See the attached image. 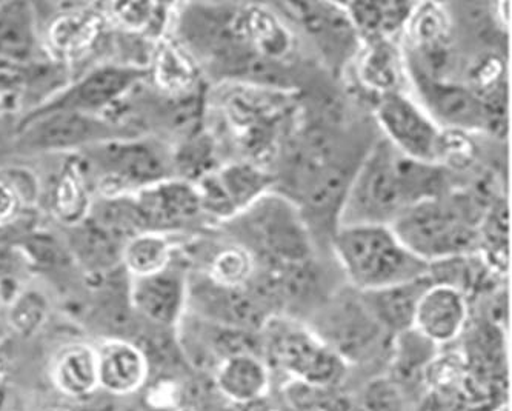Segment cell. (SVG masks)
Listing matches in <instances>:
<instances>
[{
    "instance_id": "cell-8",
    "label": "cell",
    "mask_w": 512,
    "mask_h": 411,
    "mask_svg": "<svg viewBox=\"0 0 512 411\" xmlns=\"http://www.w3.org/2000/svg\"><path fill=\"white\" fill-rule=\"evenodd\" d=\"M383 139L414 161L433 162L442 128L406 91L380 97L373 105Z\"/></svg>"
},
{
    "instance_id": "cell-10",
    "label": "cell",
    "mask_w": 512,
    "mask_h": 411,
    "mask_svg": "<svg viewBox=\"0 0 512 411\" xmlns=\"http://www.w3.org/2000/svg\"><path fill=\"white\" fill-rule=\"evenodd\" d=\"M423 97L426 113L433 117L440 128L456 130H488V117L479 97L466 85L443 81L442 77H429L419 71L408 70Z\"/></svg>"
},
{
    "instance_id": "cell-17",
    "label": "cell",
    "mask_w": 512,
    "mask_h": 411,
    "mask_svg": "<svg viewBox=\"0 0 512 411\" xmlns=\"http://www.w3.org/2000/svg\"><path fill=\"white\" fill-rule=\"evenodd\" d=\"M148 216L163 225H182L203 214L196 185L185 181H162L143 193Z\"/></svg>"
},
{
    "instance_id": "cell-31",
    "label": "cell",
    "mask_w": 512,
    "mask_h": 411,
    "mask_svg": "<svg viewBox=\"0 0 512 411\" xmlns=\"http://www.w3.org/2000/svg\"><path fill=\"white\" fill-rule=\"evenodd\" d=\"M359 405L363 411H408L405 393L388 376L366 385Z\"/></svg>"
},
{
    "instance_id": "cell-4",
    "label": "cell",
    "mask_w": 512,
    "mask_h": 411,
    "mask_svg": "<svg viewBox=\"0 0 512 411\" xmlns=\"http://www.w3.org/2000/svg\"><path fill=\"white\" fill-rule=\"evenodd\" d=\"M331 247L351 288L360 293L428 274V264L411 253L389 225H339Z\"/></svg>"
},
{
    "instance_id": "cell-1",
    "label": "cell",
    "mask_w": 512,
    "mask_h": 411,
    "mask_svg": "<svg viewBox=\"0 0 512 411\" xmlns=\"http://www.w3.org/2000/svg\"><path fill=\"white\" fill-rule=\"evenodd\" d=\"M445 168L414 161L377 141L366 151L346 190L339 225H391L409 207L453 190Z\"/></svg>"
},
{
    "instance_id": "cell-13",
    "label": "cell",
    "mask_w": 512,
    "mask_h": 411,
    "mask_svg": "<svg viewBox=\"0 0 512 411\" xmlns=\"http://www.w3.org/2000/svg\"><path fill=\"white\" fill-rule=\"evenodd\" d=\"M469 319V301L460 291L433 284L417 305L414 330L434 345L456 341Z\"/></svg>"
},
{
    "instance_id": "cell-23",
    "label": "cell",
    "mask_w": 512,
    "mask_h": 411,
    "mask_svg": "<svg viewBox=\"0 0 512 411\" xmlns=\"http://www.w3.org/2000/svg\"><path fill=\"white\" fill-rule=\"evenodd\" d=\"M414 4L403 2H353L345 4L360 39H396L403 31Z\"/></svg>"
},
{
    "instance_id": "cell-12",
    "label": "cell",
    "mask_w": 512,
    "mask_h": 411,
    "mask_svg": "<svg viewBox=\"0 0 512 411\" xmlns=\"http://www.w3.org/2000/svg\"><path fill=\"white\" fill-rule=\"evenodd\" d=\"M197 313L203 321L260 333L273 316L247 287L233 288L207 279L196 296Z\"/></svg>"
},
{
    "instance_id": "cell-16",
    "label": "cell",
    "mask_w": 512,
    "mask_h": 411,
    "mask_svg": "<svg viewBox=\"0 0 512 411\" xmlns=\"http://www.w3.org/2000/svg\"><path fill=\"white\" fill-rule=\"evenodd\" d=\"M240 27L251 50L266 64L280 68V62L293 53L290 30L276 14L260 5H240Z\"/></svg>"
},
{
    "instance_id": "cell-28",
    "label": "cell",
    "mask_w": 512,
    "mask_h": 411,
    "mask_svg": "<svg viewBox=\"0 0 512 411\" xmlns=\"http://www.w3.org/2000/svg\"><path fill=\"white\" fill-rule=\"evenodd\" d=\"M168 5L153 2H122L111 4L107 16L111 21L130 33H150L162 39L163 27L167 24Z\"/></svg>"
},
{
    "instance_id": "cell-21",
    "label": "cell",
    "mask_w": 512,
    "mask_h": 411,
    "mask_svg": "<svg viewBox=\"0 0 512 411\" xmlns=\"http://www.w3.org/2000/svg\"><path fill=\"white\" fill-rule=\"evenodd\" d=\"M214 176L234 218L273 190V174L247 161L223 165L214 170Z\"/></svg>"
},
{
    "instance_id": "cell-20",
    "label": "cell",
    "mask_w": 512,
    "mask_h": 411,
    "mask_svg": "<svg viewBox=\"0 0 512 411\" xmlns=\"http://www.w3.org/2000/svg\"><path fill=\"white\" fill-rule=\"evenodd\" d=\"M105 13L93 8L67 11L54 19L48 30V45L54 56L73 59L94 44L104 28Z\"/></svg>"
},
{
    "instance_id": "cell-5",
    "label": "cell",
    "mask_w": 512,
    "mask_h": 411,
    "mask_svg": "<svg viewBox=\"0 0 512 411\" xmlns=\"http://www.w3.org/2000/svg\"><path fill=\"white\" fill-rule=\"evenodd\" d=\"M262 358L310 387L326 388L342 381L346 364L297 319L273 316L260 331Z\"/></svg>"
},
{
    "instance_id": "cell-29",
    "label": "cell",
    "mask_w": 512,
    "mask_h": 411,
    "mask_svg": "<svg viewBox=\"0 0 512 411\" xmlns=\"http://www.w3.org/2000/svg\"><path fill=\"white\" fill-rule=\"evenodd\" d=\"M477 147L468 131L442 128L437 141L434 164L449 173H463L476 162Z\"/></svg>"
},
{
    "instance_id": "cell-6",
    "label": "cell",
    "mask_w": 512,
    "mask_h": 411,
    "mask_svg": "<svg viewBox=\"0 0 512 411\" xmlns=\"http://www.w3.org/2000/svg\"><path fill=\"white\" fill-rule=\"evenodd\" d=\"M306 325L346 365L370 359L389 336L354 288L323 302Z\"/></svg>"
},
{
    "instance_id": "cell-24",
    "label": "cell",
    "mask_w": 512,
    "mask_h": 411,
    "mask_svg": "<svg viewBox=\"0 0 512 411\" xmlns=\"http://www.w3.org/2000/svg\"><path fill=\"white\" fill-rule=\"evenodd\" d=\"M153 73L157 87L170 96H187L199 82V70L187 51L165 37L157 42Z\"/></svg>"
},
{
    "instance_id": "cell-11",
    "label": "cell",
    "mask_w": 512,
    "mask_h": 411,
    "mask_svg": "<svg viewBox=\"0 0 512 411\" xmlns=\"http://www.w3.org/2000/svg\"><path fill=\"white\" fill-rule=\"evenodd\" d=\"M350 65L357 87L373 97V105L380 97L406 91L408 68L396 39H363Z\"/></svg>"
},
{
    "instance_id": "cell-14",
    "label": "cell",
    "mask_w": 512,
    "mask_h": 411,
    "mask_svg": "<svg viewBox=\"0 0 512 411\" xmlns=\"http://www.w3.org/2000/svg\"><path fill=\"white\" fill-rule=\"evenodd\" d=\"M431 285L433 281L425 274L414 281L359 293L371 315L382 325L383 330L394 338L414 327L417 305Z\"/></svg>"
},
{
    "instance_id": "cell-25",
    "label": "cell",
    "mask_w": 512,
    "mask_h": 411,
    "mask_svg": "<svg viewBox=\"0 0 512 411\" xmlns=\"http://www.w3.org/2000/svg\"><path fill=\"white\" fill-rule=\"evenodd\" d=\"M54 381L70 396H85L99 385L97 353L85 345L64 351L54 368Z\"/></svg>"
},
{
    "instance_id": "cell-30",
    "label": "cell",
    "mask_w": 512,
    "mask_h": 411,
    "mask_svg": "<svg viewBox=\"0 0 512 411\" xmlns=\"http://www.w3.org/2000/svg\"><path fill=\"white\" fill-rule=\"evenodd\" d=\"M56 211L62 221L77 224L85 218L90 198L82 176L76 168H67L56 188Z\"/></svg>"
},
{
    "instance_id": "cell-33",
    "label": "cell",
    "mask_w": 512,
    "mask_h": 411,
    "mask_svg": "<svg viewBox=\"0 0 512 411\" xmlns=\"http://www.w3.org/2000/svg\"><path fill=\"white\" fill-rule=\"evenodd\" d=\"M0 301H2V296H0Z\"/></svg>"
},
{
    "instance_id": "cell-26",
    "label": "cell",
    "mask_w": 512,
    "mask_h": 411,
    "mask_svg": "<svg viewBox=\"0 0 512 411\" xmlns=\"http://www.w3.org/2000/svg\"><path fill=\"white\" fill-rule=\"evenodd\" d=\"M170 242L154 231L140 233L128 241L124 250V262L134 278H148L160 273L171 264Z\"/></svg>"
},
{
    "instance_id": "cell-19",
    "label": "cell",
    "mask_w": 512,
    "mask_h": 411,
    "mask_svg": "<svg viewBox=\"0 0 512 411\" xmlns=\"http://www.w3.org/2000/svg\"><path fill=\"white\" fill-rule=\"evenodd\" d=\"M216 384L222 395L236 404H251L268 391L270 371L259 356H233L220 362Z\"/></svg>"
},
{
    "instance_id": "cell-15",
    "label": "cell",
    "mask_w": 512,
    "mask_h": 411,
    "mask_svg": "<svg viewBox=\"0 0 512 411\" xmlns=\"http://www.w3.org/2000/svg\"><path fill=\"white\" fill-rule=\"evenodd\" d=\"M134 301L143 315L157 324L173 325L188 298L185 273L168 265L160 273L136 279Z\"/></svg>"
},
{
    "instance_id": "cell-7",
    "label": "cell",
    "mask_w": 512,
    "mask_h": 411,
    "mask_svg": "<svg viewBox=\"0 0 512 411\" xmlns=\"http://www.w3.org/2000/svg\"><path fill=\"white\" fill-rule=\"evenodd\" d=\"M266 88L270 87L245 85V90L230 94L225 104V116L236 141L250 154L251 164L259 167L266 156L274 158L279 150L280 130L290 114V102L274 97L277 88H271L270 94Z\"/></svg>"
},
{
    "instance_id": "cell-22",
    "label": "cell",
    "mask_w": 512,
    "mask_h": 411,
    "mask_svg": "<svg viewBox=\"0 0 512 411\" xmlns=\"http://www.w3.org/2000/svg\"><path fill=\"white\" fill-rule=\"evenodd\" d=\"M437 355V345L423 338L414 328L393 338V359L388 378L400 388L416 387L423 382L425 368Z\"/></svg>"
},
{
    "instance_id": "cell-2",
    "label": "cell",
    "mask_w": 512,
    "mask_h": 411,
    "mask_svg": "<svg viewBox=\"0 0 512 411\" xmlns=\"http://www.w3.org/2000/svg\"><path fill=\"white\" fill-rule=\"evenodd\" d=\"M234 242L256 262V271L273 282L294 281L317 273L313 233L285 194H265L228 221Z\"/></svg>"
},
{
    "instance_id": "cell-9",
    "label": "cell",
    "mask_w": 512,
    "mask_h": 411,
    "mask_svg": "<svg viewBox=\"0 0 512 411\" xmlns=\"http://www.w3.org/2000/svg\"><path fill=\"white\" fill-rule=\"evenodd\" d=\"M286 7L291 8L296 21L302 24L325 64L336 73L345 67L348 70L362 39L351 22L345 4L297 2L286 4Z\"/></svg>"
},
{
    "instance_id": "cell-32",
    "label": "cell",
    "mask_w": 512,
    "mask_h": 411,
    "mask_svg": "<svg viewBox=\"0 0 512 411\" xmlns=\"http://www.w3.org/2000/svg\"><path fill=\"white\" fill-rule=\"evenodd\" d=\"M22 205V194L16 184L0 179V225H7L16 219Z\"/></svg>"
},
{
    "instance_id": "cell-18",
    "label": "cell",
    "mask_w": 512,
    "mask_h": 411,
    "mask_svg": "<svg viewBox=\"0 0 512 411\" xmlns=\"http://www.w3.org/2000/svg\"><path fill=\"white\" fill-rule=\"evenodd\" d=\"M99 385L111 393H130L147 376V361L142 351L127 342L113 341L97 351Z\"/></svg>"
},
{
    "instance_id": "cell-27",
    "label": "cell",
    "mask_w": 512,
    "mask_h": 411,
    "mask_svg": "<svg viewBox=\"0 0 512 411\" xmlns=\"http://www.w3.org/2000/svg\"><path fill=\"white\" fill-rule=\"evenodd\" d=\"M256 274V262L242 245L233 242L214 254L208 279L223 287H248Z\"/></svg>"
},
{
    "instance_id": "cell-3",
    "label": "cell",
    "mask_w": 512,
    "mask_h": 411,
    "mask_svg": "<svg viewBox=\"0 0 512 411\" xmlns=\"http://www.w3.org/2000/svg\"><path fill=\"white\" fill-rule=\"evenodd\" d=\"M493 204L483 201L476 191L451 190L409 207L391 228L411 253L431 264L476 253L480 222Z\"/></svg>"
}]
</instances>
